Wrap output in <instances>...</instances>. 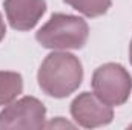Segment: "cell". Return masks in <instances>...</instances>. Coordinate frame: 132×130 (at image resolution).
<instances>
[{"label":"cell","mask_w":132,"mask_h":130,"mask_svg":"<svg viewBox=\"0 0 132 130\" xmlns=\"http://www.w3.org/2000/svg\"><path fill=\"white\" fill-rule=\"evenodd\" d=\"M71 115L74 121L85 129L106 126L114 118L112 106L106 104L94 92H83L71 103Z\"/></svg>","instance_id":"cell-5"},{"label":"cell","mask_w":132,"mask_h":130,"mask_svg":"<svg viewBox=\"0 0 132 130\" xmlns=\"http://www.w3.org/2000/svg\"><path fill=\"white\" fill-rule=\"evenodd\" d=\"M94 94L109 106H121L128 101L132 89L129 72L118 63H106L92 75Z\"/></svg>","instance_id":"cell-3"},{"label":"cell","mask_w":132,"mask_h":130,"mask_svg":"<svg viewBox=\"0 0 132 130\" xmlns=\"http://www.w3.org/2000/svg\"><path fill=\"white\" fill-rule=\"evenodd\" d=\"M46 109L40 99L23 97L0 112V129H45Z\"/></svg>","instance_id":"cell-4"},{"label":"cell","mask_w":132,"mask_h":130,"mask_svg":"<svg viewBox=\"0 0 132 130\" xmlns=\"http://www.w3.org/2000/svg\"><path fill=\"white\" fill-rule=\"evenodd\" d=\"M89 37L88 23L77 15L52 14L51 18L37 31V41L48 49H81Z\"/></svg>","instance_id":"cell-2"},{"label":"cell","mask_w":132,"mask_h":130,"mask_svg":"<svg viewBox=\"0 0 132 130\" xmlns=\"http://www.w3.org/2000/svg\"><path fill=\"white\" fill-rule=\"evenodd\" d=\"M129 60H131V64H132V41H131V46H129Z\"/></svg>","instance_id":"cell-11"},{"label":"cell","mask_w":132,"mask_h":130,"mask_svg":"<svg viewBox=\"0 0 132 130\" xmlns=\"http://www.w3.org/2000/svg\"><path fill=\"white\" fill-rule=\"evenodd\" d=\"M5 34H6V28H5V22H3V18H2V14H0V41L3 40Z\"/></svg>","instance_id":"cell-10"},{"label":"cell","mask_w":132,"mask_h":130,"mask_svg":"<svg viewBox=\"0 0 132 130\" xmlns=\"http://www.w3.org/2000/svg\"><path fill=\"white\" fill-rule=\"evenodd\" d=\"M9 25L17 31H29L46 11L45 0H5L3 3Z\"/></svg>","instance_id":"cell-6"},{"label":"cell","mask_w":132,"mask_h":130,"mask_svg":"<svg viewBox=\"0 0 132 130\" xmlns=\"http://www.w3.org/2000/svg\"><path fill=\"white\" fill-rule=\"evenodd\" d=\"M65 3L86 17H98L111 8L112 0H65Z\"/></svg>","instance_id":"cell-8"},{"label":"cell","mask_w":132,"mask_h":130,"mask_svg":"<svg viewBox=\"0 0 132 130\" xmlns=\"http://www.w3.org/2000/svg\"><path fill=\"white\" fill-rule=\"evenodd\" d=\"M131 127H132V126H131Z\"/></svg>","instance_id":"cell-12"},{"label":"cell","mask_w":132,"mask_h":130,"mask_svg":"<svg viewBox=\"0 0 132 130\" xmlns=\"http://www.w3.org/2000/svg\"><path fill=\"white\" fill-rule=\"evenodd\" d=\"M23 90L22 75L17 72L0 70V107L8 106Z\"/></svg>","instance_id":"cell-7"},{"label":"cell","mask_w":132,"mask_h":130,"mask_svg":"<svg viewBox=\"0 0 132 130\" xmlns=\"http://www.w3.org/2000/svg\"><path fill=\"white\" fill-rule=\"evenodd\" d=\"M59 127H62V129L69 127V129H72L74 124H71V123L65 121L63 118H55V119L51 121V123H45V129H59Z\"/></svg>","instance_id":"cell-9"},{"label":"cell","mask_w":132,"mask_h":130,"mask_svg":"<svg viewBox=\"0 0 132 130\" xmlns=\"http://www.w3.org/2000/svg\"><path fill=\"white\" fill-rule=\"evenodd\" d=\"M83 80L80 60L68 52L49 54L38 69L37 81L40 89L54 98H66L74 94Z\"/></svg>","instance_id":"cell-1"}]
</instances>
